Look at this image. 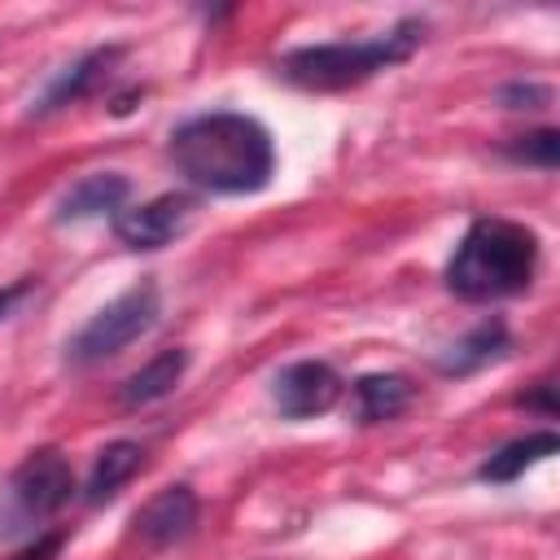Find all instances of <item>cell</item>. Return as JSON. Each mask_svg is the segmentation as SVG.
Here are the masks:
<instances>
[{
	"mask_svg": "<svg viewBox=\"0 0 560 560\" xmlns=\"http://www.w3.org/2000/svg\"><path fill=\"white\" fill-rule=\"evenodd\" d=\"M424 35V22L407 18L381 35H368V39H332V44H306V48H293L276 61V74L302 92H341V88H359L368 83L372 74L407 61L416 52Z\"/></svg>",
	"mask_w": 560,
	"mask_h": 560,
	"instance_id": "cell-3",
	"label": "cell"
},
{
	"mask_svg": "<svg viewBox=\"0 0 560 560\" xmlns=\"http://www.w3.org/2000/svg\"><path fill=\"white\" fill-rule=\"evenodd\" d=\"M184 372H188V350H162V354H153L144 368H136L122 385H118V402L122 407H149V402H158V398H166L179 381H184Z\"/></svg>",
	"mask_w": 560,
	"mask_h": 560,
	"instance_id": "cell-11",
	"label": "cell"
},
{
	"mask_svg": "<svg viewBox=\"0 0 560 560\" xmlns=\"http://www.w3.org/2000/svg\"><path fill=\"white\" fill-rule=\"evenodd\" d=\"M192 223V197L184 192H162L144 206H131V210H118L114 214V236L127 245V249H162L171 245L184 228Z\"/></svg>",
	"mask_w": 560,
	"mask_h": 560,
	"instance_id": "cell-7",
	"label": "cell"
},
{
	"mask_svg": "<svg viewBox=\"0 0 560 560\" xmlns=\"http://www.w3.org/2000/svg\"><path fill=\"white\" fill-rule=\"evenodd\" d=\"M31 289H35V280H31V276H22V280L4 284V289H0V319H4V315H13V306H18V302H22Z\"/></svg>",
	"mask_w": 560,
	"mask_h": 560,
	"instance_id": "cell-19",
	"label": "cell"
},
{
	"mask_svg": "<svg viewBox=\"0 0 560 560\" xmlns=\"http://www.w3.org/2000/svg\"><path fill=\"white\" fill-rule=\"evenodd\" d=\"M114 57H118V48H92V52H83L74 66H66V70L44 88V96L31 105V118H44V114H52V109H61V105L83 101V96L92 92V83L109 70Z\"/></svg>",
	"mask_w": 560,
	"mask_h": 560,
	"instance_id": "cell-10",
	"label": "cell"
},
{
	"mask_svg": "<svg viewBox=\"0 0 560 560\" xmlns=\"http://www.w3.org/2000/svg\"><path fill=\"white\" fill-rule=\"evenodd\" d=\"M197 494H192V486H166V490H158L136 516H131V525H136V538L144 542V547H153V551H162V547H175V542H184L188 534H192V525H197Z\"/></svg>",
	"mask_w": 560,
	"mask_h": 560,
	"instance_id": "cell-8",
	"label": "cell"
},
{
	"mask_svg": "<svg viewBox=\"0 0 560 560\" xmlns=\"http://www.w3.org/2000/svg\"><path fill=\"white\" fill-rule=\"evenodd\" d=\"M556 451H560V438H556L551 429H538V433L512 438L508 446H499L494 455H486L481 468H477V477L490 481V486H508V481H516L525 468H534L538 459H547V455H556Z\"/></svg>",
	"mask_w": 560,
	"mask_h": 560,
	"instance_id": "cell-13",
	"label": "cell"
},
{
	"mask_svg": "<svg viewBox=\"0 0 560 560\" xmlns=\"http://www.w3.org/2000/svg\"><path fill=\"white\" fill-rule=\"evenodd\" d=\"M74 494V468L57 446L31 451L13 472H9V503L18 521H48L61 512Z\"/></svg>",
	"mask_w": 560,
	"mask_h": 560,
	"instance_id": "cell-5",
	"label": "cell"
},
{
	"mask_svg": "<svg viewBox=\"0 0 560 560\" xmlns=\"http://www.w3.org/2000/svg\"><path fill=\"white\" fill-rule=\"evenodd\" d=\"M61 542H66V534L61 529H48V534H39V538H31L13 560H57V551H61Z\"/></svg>",
	"mask_w": 560,
	"mask_h": 560,
	"instance_id": "cell-18",
	"label": "cell"
},
{
	"mask_svg": "<svg viewBox=\"0 0 560 560\" xmlns=\"http://www.w3.org/2000/svg\"><path fill=\"white\" fill-rule=\"evenodd\" d=\"M337 398H341V376L324 359H298L271 376V402L280 407L284 420L324 416V411H332Z\"/></svg>",
	"mask_w": 560,
	"mask_h": 560,
	"instance_id": "cell-6",
	"label": "cell"
},
{
	"mask_svg": "<svg viewBox=\"0 0 560 560\" xmlns=\"http://www.w3.org/2000/svg\"><path fill=\"white\" fill-rule=\"evenodd\" d=\"M547 96H551V92H547L542 83H534V79H529V83L516 79V83H503V88H499V105H503V109H538V105H547Z\"/></svg>",
	"mask_w": 560,
	"mask_h": 560,
	"instance_id": "cell-17",
	"label": "cell"
},
{
	"mask_svg": "<svg viewBox=\"0 0 560 560\" xmlns=\"http://www.w3.org/2000/svg\"><path fill=\"white\" fill-rule=\"evenodd\" d=\"M503 350H508V328H503V319H481L468 337H459L455 346H446V354L438 359V372H446V376H468V372L494 363Z\"/></svg>",
	"mask_w": 560,
	"mask_h": 560,
	"instance_id": "cell-15",
	"label": "cell"
},
{
	"mask_svg": "<svg viewBox=\"0 0 560 560\" xmlns=\"http://www.w3.org/2000/svg\"><path fill=\"white\" fill-rule=\"evenodd\" d=\"M158 289L149 280H140L136 289L118 293L114 302H105L70 341H66V363L70 368H92V363H105L114 359L118 350H127L131 341H140L153 324H158Z\"/></svg>",
	"mask_w": 560,
	"mask_h": 560,
	"instance_id": "cell-4",
	"label": "cell"
},
{
	"mask_svg": "<svg viewBox=\"0 0 560 560\" xmlns=\"http://www.w3.org/2000/svg\"><path fill=\"white\" fill-rule=\"evenodd\" d=\"M411 398H416V389L398 372H368L354 381V416L363 424H381V420L402 416L411 407Z\"/></svg>",
	"mask_w": 560,
	"mask_h": 560,
	"instance_id": "cell-12",
	"label": "cell"
},
{
	"mask_svg": "<svg viewBox=\"0 0 560 560\" xmlns=\"http://www.w3.org/2000/svg\"><path fill=\"white\" fill-rule=\"evenodd\" d=\"M131 184L118 171H96L74 179L61 197H57V219L61 223H79V219H101V214H118L127 201Z\"/></svg>",
	"mask_w": 560,
	"mask_h": 560,
	"instance_id": "cell-9",
	"label": "cell"
},
{
	"mask_svg": "<svg viewBox=\"0 0 560 560\" xmlns=\"http://www.w3.org/2000/svg\"><path fill=\"white\" fill-rule=\"evenodd\" d=\"M521 402H525V407H542V416H556V402H551V385H547V381H542L529 398H521Z\"/></svg>",
	"mask_w": 560,
	"mask_h": 560,
	"instance_id": "cell-20",
	"label": "cell"
},
{
	"mask_svg": "<svg viewBox=\"0 0 560 560\" xmlns=\"http://www.w3.org/2000/svg\"><path fill=\"white\" fill-rule=\"evenodd\" d=\"M140 464H144V451H140V442H127V438H118V442H109L105 451H96V459H92V472H88V486H83V499L96 508V503H109L136 472H140Z\"/></svg>",
	"mask_w": 560,
	"mask_h": 560,
	"instance_id": "cell-14",
	"label": "cell"
},
{
	"mask_svg": "<svg viewBox=\"0 0 560 560\" xmlns=\"http://www.w3.org/2000/svg\"><path fill=\"white\" fill-rule=\"evenodd\" d=\"M512 162L521 166H538V171H556L560 162V131L556 127H542V131H529V136H516L508 149H503Z\"/></svg>",
	"mask_w": 560,
	"mask_h": 560,
	"instance_id": "cell-16",
	"label": "cell"
},
{
	"mask_svg": "<svg viewBox=\"0 0 560 560\" xmlns=\"http://www.w3.org/2000/svg\"><path fill=\"white\" fill-rule=\"evenodd\" d=\"M171 166L201 192L245 197L262 192L276 175V144L271 131L236 109H206L184 118L166 144Z\"/></svg>",
	"mask_w": 560,
	"mask_h": 560,
	"instance_id": "cell-1",
	"label": "cell"
},
{
	"mask_svg": "<svg viewBox=\"0 0 560 560\" xmlns=\"http://www.w3.org/2000/svg\"><path fill=\"white\" fill-rule=\"evenodd\" d=\"M538 271V236L534 228L516 219H472L468 232L459 236L455 254L446 258V289L464 302H499L521 289H529Z\"/></svg>",
	"mask_w": 560,
	"mask_h": 560,
	"instance_id": "cell-2",
	"label": "cell"
}]
</instances>
